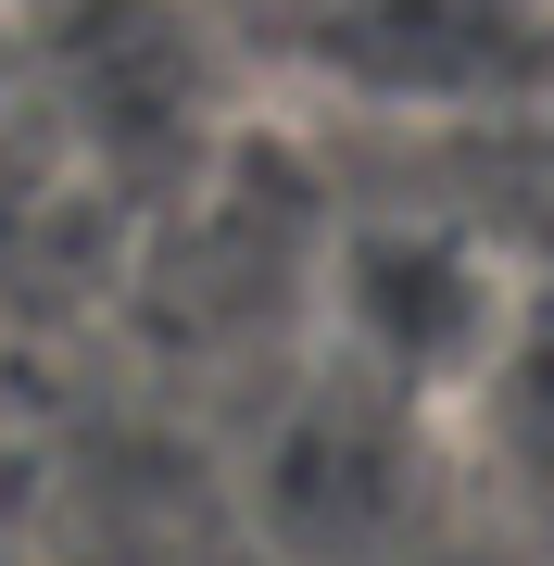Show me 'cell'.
<instances>
[{
    "label": "cell",
    "mask_w": 554,
    "mask_h": 566,
    "mask_svg": "<svg viewBox=\"0 0 554 566\" xmlns=\"http://www.w3.org/2000/svg\"><path fill=\"white\" fill-rule=\"evenodd\" d=\"M315 51L390 102H492L542 76V0H328Z\"/></svg>",
    "instance_id": "6da1fadb"
}]
</instances>
